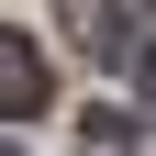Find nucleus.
<instances>
[{
  "label": "nucleus",
  "mask_w": 156,
  "mask_h": 156,
  "mask_svg": "<svg viewBox=\"0 0 156 156\" xmlns=\"http://www.w3.org/2000/svg\"><path fill=\"white\" fill-rule=\"evenodd\" d=\"M0 112H45V56L23 34H0Z\"/></svg>",
  "instance_id": "1"
},
{
  "label": "nucleus",
  "mask_w": 156,
  "mask_h": 156,
  "mask_svg": "<svg viewBox=\"0 0 156 156\" xmlns=\"http://www.w3.org/2000/svg\"><path fill=\"white\" fill-rule=\"evenodd\" d=\"M56 11H67V34L89 56H123V11H112V0H56Z\"/></svg>",
  "instance_id": "2"
},
{
  "label": "nucleus",
  "mask_w": 156,
  "mask_h": 156,
  "mask_svg": "<svg viewBox=\"0 0 156 156\" xmlns=\"http://www.w3.org/2000/svg\"><path fill=\"white\" fill-rule=\"evenodd\" d=\"M134 78H145V112H156V56H145V67H134Z\"/></svg>",
  "instance_id": "3"
},
{
  "label": "nucleus",
  "mask_w": 156,
  "mask_h": 156,
  "mask_svg": "<svg viewBox=\"0 0 156 156\" xmlns=\"http://www.w3.org/2000/svg\"><path fill=\"white\" fill-rule=\"evenodd\" d=\"M0 156H23V145H11V134H0Z\"/></svg>",
  "instance_id": "4"
}]
</instances>
